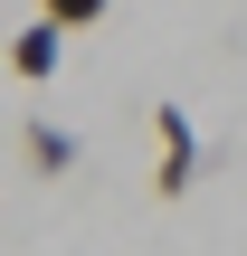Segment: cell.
<instances>
[{
  "label": "cell",
  "instance_id": "7a4b0ae2",
  "mask_svg": "<svg viewBox=\"0 0 247 256\" xmlns=\"http://www.w3.org/2000/svg\"><path fill=\"white\" fill-rule=\"evenodd\" d=\"M57 57H67V28H48V19H38V28H19V38H10V66H19V76H29V86H48V76H57Z\"/></svg>",
  "mask_w": 247,
  "mask_h": 256
},
{
  "label": "cell",
  "instance_id": "6da1fadb",
  "mask_svg": "<svg viewBox=\"0 0 247 256\" xmlns=\"http://www.w3.org/2000/svg\"><path fill=\"white\" fill-rule=\"evenodd\" d=\"M152 142H162L152 190H162V200H181V190L200 180V133H190V114H181V104H152Z\"/></svg>",
  "mask_w": 247,
  "mask_h": 256
},
{
  "label": "cell",
  "instance_id": "277c9868",
  "mask_svg": "<svg viewBox=\"0 0 247 256\" xmlns=\"http://www.w3.org/2000/svg\"><path fill=\"white\" fill-rule=\"evenodd\" d=\"M105 10H114V0H38V19H48V28H95Z\"/></svg>",
  "mask_w": 247,
  "mask_h": 256
},
{
  "label": "cell",
  "instance_id": "3957f363",
  "mask_svg": "<svg viewBox=\"0 0 247 256\" xmlns=\"http://www.w3.org/2000/svg\"><path fill=\"white\" fill-rule=\"evenodd\" d=\"M19 142H29V162H38V180H57V171H76V133H67V124H48V114H29V124H19Z\"/></svg>",
  "mask_w": 247,
  "mask_h": 256
}]
</instances>
